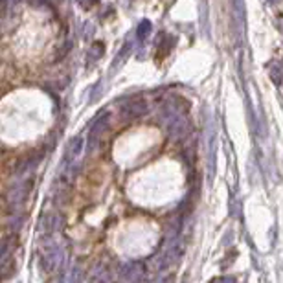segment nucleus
Instances as JSON below:
<instances>
[{"instance_id": "nucleus-1", "label": "nucleus", "mask_w": 283, "mask_h": 283, "mask_svg": "<svg viewBox=\"0 0 283 283\" xmlns=\"http://www.w3.org/2000/svg\"><path fill=\"white\" fill-rule=\"evenodd\" d=\"M83 151V138H76L74 142H70V146L66 149V157H65V166H68L70 162H74L77 157H79V153Z\"/></svg>"}]
</instances>
